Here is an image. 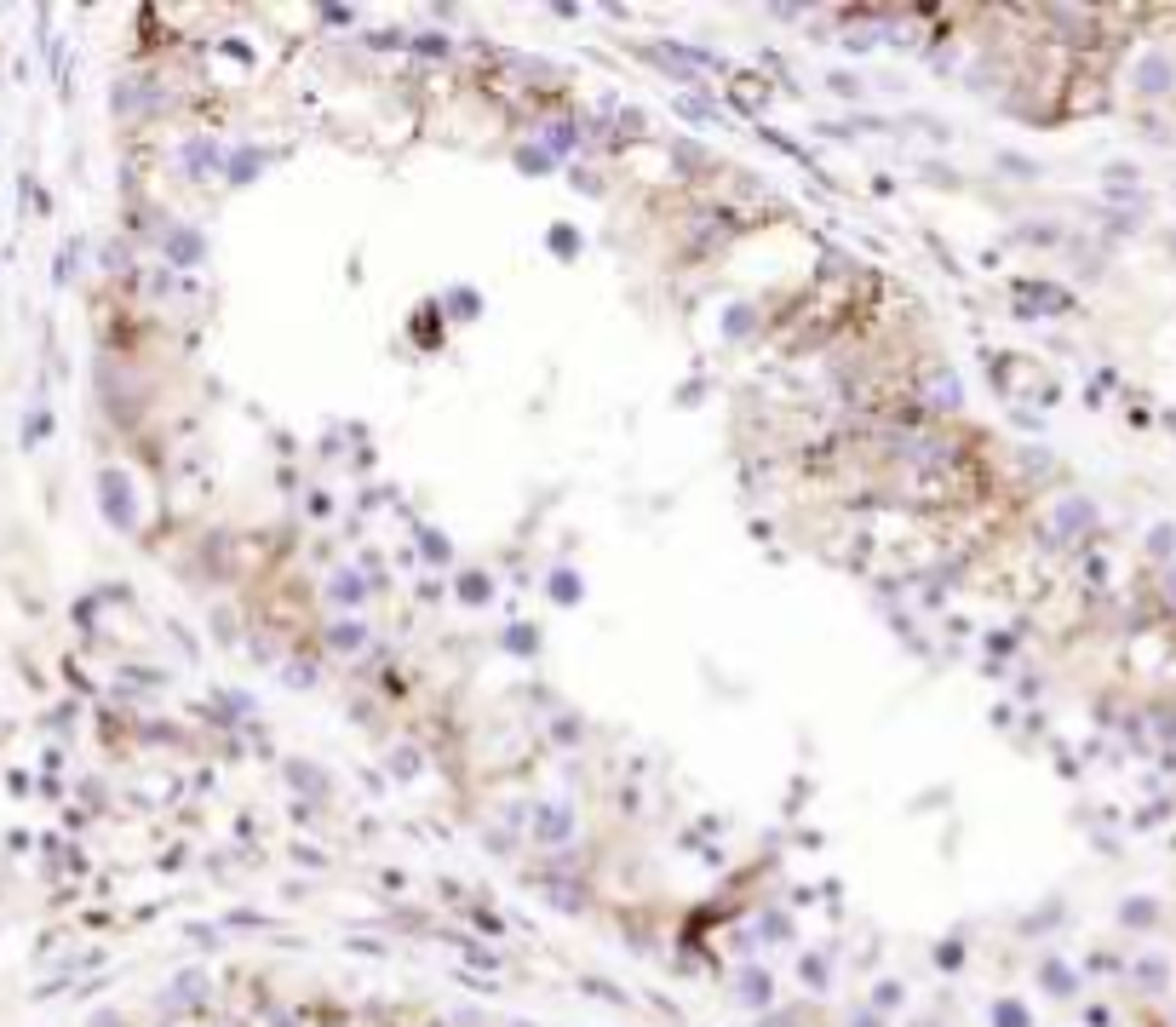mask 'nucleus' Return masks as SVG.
<instances>
[{"label": "nucleus", "mask_w": 1176, "mask_h": 1027, "mask_svg": "<svg viewBox=\"0 0 1176 1027\" xmlns=\"http://www.w3.org/2000/svg\"><path fill=\"white\" fill-rule=\"evenodd\" d=\"M741 1005H752V1010L775 1005V976L769 970H741Z\"/></svg>", "instance_id": "f257e3e1"}, {"label": "nucleus", "mask_w": 1176, "mask_h": 1027, "mask_svg": "<svg viewBox=\"0 0 1176 1027\" xmlns=\"http://www.w3.org/2000/svg\"><path fill=\"white\" fill-rule=\"evenodd\" d=\"M1171 87V64L1165 58H1148L1142 64V92H1165Z\"/></svg>", "instance_id": "f03ea898"}, {"label": "nucleus", "mask_w": 1176, "mask_h": 1027, "mask_svg": "<svg viewBox=\"0 0 1176 1027\" xmlns=\"http://www.w3.org/2000/svg\"><path fill=\"white\" fill-rule=\"evenodd\" d=\"M993 1027H1033V1022H1027V1010L1016 1005V999H999V1005H993Z\"/></svg>", "instance_id": "7ed1b4c3"}, {"label": "nucleus", "mask_w": 1176, "mask_h": 1027, "mask_svg": "<svg viewBox=\"0 0 1176 1027\" xmlns=\"http://www.w3.org/2000/svg\"><path fill=\"white\" fill-rule=\"evenodd\" d=\"M1039 976H1045V982H1050V987H1056V999H1068V993H1073V976H1068V970H1062V964H1056V959H1050V964H1045V970H1039Z\"/></svg>", "instance_id": "20e7f679"}, {"label": "nucleus", "mask_w": 1176, "mask_h": 1027, "mask_svg": "<svg viewBox=\"0 0 1176 1027\" xmlns=\"http://www.w3.org/2000/svg\"><path fill=\"white\" fill-rule=\"evenodd\" d=\"M872 1005H878V1010H895V1005H901V987H895V982H884V987H878V999H872Z\"/></svg>", "instance_id": "39448f33"}, {"label": "nucleus", "mask_w": 1176, "mask_h": 1027, "mask_svg": "<svg viewBox=\"0 0 1176 1027\" xmlns=\"http://www.w3.org/2000/svg\"><path fill=\"white\" fill-rule=\"evenodd\" d=\"M804 982H809V987H827V964H821V959H804Z\"/></svg>", "instance_id": "423d86ee"}, {"label": "nucleus", "mask_w": 1176, "mask_h": 1027, "mask_svg": "<svg viewBox=\"0 0 1176 1027\" xmlns=\"http://www.w3.org/2000/svg\"><path fill=\"white\" fill-rule=\"evenodd\" d=\"M850 1027H884V1022H878V1016H872V1010H867V1016H855Z\"/></svg>", "instance_id": "0eeeda50"}, {"label": "nucleus", "mask_w": 1176, "mask_h": 1027, "mask_svg": "<svg viewBox=\"0 0 1176 1027\" xmlns=\"http://www.w3.org/2000/svg\"><path fill=\"white\" fill-rule=\"evenodd\" d=\"M511 1027H534V1022H511Z\"/></svg>", "instance_id": "6e6552de"}, {"label": "nucleus", "mask_w": 1176, "mask_h": 1027, "mask_svg": "<svg viewBox=\"0 0 1176 1027\" xmlns=\"http://www.w3.org/2000/svg\"><path fill=\"white\" fill-rule=\"evenodd\" d=\"M924 1027H930V1022H924Z\"/></svg>", "instance_id": "1a4fd4ad"}]
</instances>
